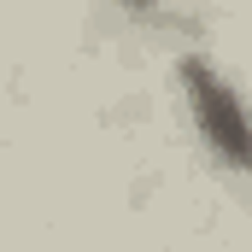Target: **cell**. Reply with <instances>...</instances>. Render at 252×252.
<instances>
[{
  "instance_id": "cell-1",
  "label": "cell",
  "mask_w": 252,
  "mask_h": 252,
  "mask_svg": "<svg viewBox=\"0 0 252 252\" xmlns=\"http://www.w3.org/2000/svg\"><path fill=\"white\" fill-rule=\"evenodd\" d=\"M176 82H182V106H188V124L205 141V153L229 176H241L247 170V112H241V94L223 76V64L205 59V53H188Z\"/></svg>"
},
{
  "instance_id": "cell-2",
  "label": "cell",
  "mask_w": 252,
  "mask_h": 252,
  "mask_svg": "<svg viewBox=\"0 0 252 252\" xmlns=\"http://www.w3.org/2000/svg\"><path fill=\"white\" fill-rule=\"evenodd\" d=\"M118 6H129V12H153L158 0H118Z\"/></svg>"
}]
</instances>
